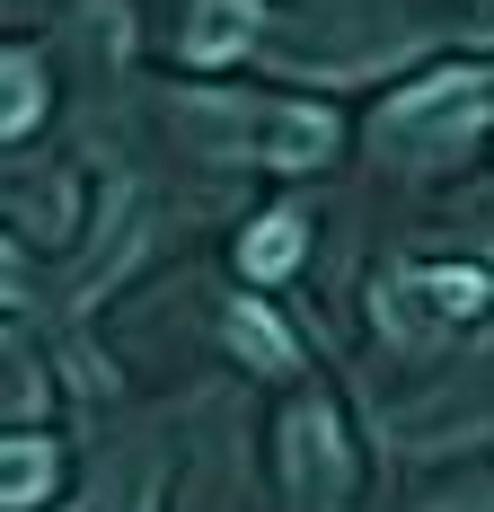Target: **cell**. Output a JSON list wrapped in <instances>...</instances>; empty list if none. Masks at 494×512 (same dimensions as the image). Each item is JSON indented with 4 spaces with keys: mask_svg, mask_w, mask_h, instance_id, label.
Listing matches in <instances>:
<instances>
[{
    "mask_svg": "<svg viewBox=\"0 0 494 512\" xmlns=\"http://www.w3.org/2000/svg\"><path fill=\"white\" fill-rule=\"evenodd\" d=\"M283 477H292V504L300 512H336L345 504V424H336V407H318V398H300L292 424H283Z\"/></svg>",
    "mask_w": 494,
    "mask_h": 512,
    "instance_id": "6da1fadb",
    "label": "cell"
},
{
    "mask_svg": "<svg viewBox=\"0 0 494 512\" xmlns=\"http://www.w3.org/2000/svg\"><path fill=\"white\" fill-rule=\"evenodd\" d=\"M265 159L274 168H318V159L336 151V115L327 106H283V115H265Z\"/></svg>",
    "mask_w": 494,
    "mask_h": 512,
    "instance_id": "7a4b0ae2",
    "label": "cell"
},
{
    "mask_svg": "<svg viewBox=\"0 0 494 512\" xmlns=\"http://www.w3.org/2000/svg\"><path fill=\"white\" fill-rule=\"evenodd\" d=\"M247 36H256V0H195V18H186V53L195 62H230Z\"/></svg>",
    "mask_w": 494,
    "mask_h": 512,
    "instance_id": "3957f363",
    "label": "cell"
},
{
    "mask_svg": "<svg viewBox=\"0 0 494 512\" xmlns=\"http://www.w3.org/2000/svg\"><path fill=\"white\" fill-rule=\"evenodd\" d=\"M53 495V442H0V512H27Z\"/></svg>",
    "mask_w": 494,
    "mask_h": 512,
    "instance_id": "277c9868",
    "label": "cell"
},
{
    "mask_svg": "<svg viewBox=\"0 0 494 512\" xmlns=\"http://www.w3.org/2000/svg\"><path fill=\"white\" fill-rule=\"evenodd\" d=\"M486 292H494L486 274H406L389 301H424L433 318H468V309H486Z\"/></svg>",
    "mask_w": 494,
    "mask_h": 512,
    "instance_id": "5b68a950",
    "label": "cell"
},
{
    "mask_svg": "<svg viewBox=\"0 0 494 512\" xmlns=\"http://www.w3.org/2000/svg\"><path fill=\"white\" fill-rule=\"evenodd\" d=\"M239 265H247V274H265V283H274V274H292V265H300V221H292V212L256 221V230L239 239Z\"/></svg>",
    "mask_w": 494,
    "mask_h": 512,
    "instance_id": "8992f818",
    "label": "cell"
},
{
    "mask_svg": "<svg viewBox=\"0 0 494 512\" xmlns=\"http://www.w3.org/2000/svg\"><path fill=\"white\" fill-rule=\"evenodd\" d=\"M230 336H239V354L256 362V371H292V362H300V345H292V336H283V327H274L256 301L230 309Z\"/></svg>",
    "mask_w": 494,
    "mask_h": 512,
    "instance_id": "52a82bcc",
    "label": "cell"
},
{
    "mask_svg": "<svg viewBox=\"0 0 494 512\" xmlns=\"http://www.w3.org/2000/svg\"><path fill=\"white\" fill-rule=\"evenodd\" d=\"M45 115V80H36V62L27 53H0V133H27Z\"/></svg>",
    "mask_w": 494,
    "mask_h": 512,
    "instance_id": "ba28073f",
    "label": "cell"
},
{
    "mask_svg": "<svg viewBox=\"0 0 494 512\" xmlns=\"http://www.w3.org/2000/svg\"><path fill=\"white\" fill-rule=\"evenodd\" d=\"M0 301H18V256H9V239H0Z\"/></svg>",
    "mask_w": 494,
    "mask_h": 512,
    "instance_id": "9c48e42d",
    "label": "cell"
}]
</instances>
